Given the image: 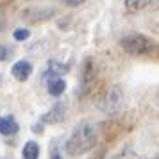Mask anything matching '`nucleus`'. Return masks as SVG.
<instances>
[{
    "mask_svg": "<svg viewBox=\"0 0 159 159\" xmlns=\"http://www.w3.org/2000/svg\"><path fill=\"white\" fill-rule=\"evenodd\" d=\"M97 141H98V132L95 129V125L82 122L72 130L70 138L66 139L65 150L68 156H80V154L95 148Z\"/></svg>",
    "mask_w": 159,
    "mask_h": 159,
    "instance_id": "nucleus-1",
    "label": "nucleus"
},
{
    "mask_svg": "<svg viewBox=\"0 0 159 159\" xmlns=\"http://www.w3.org/2000/svg\"><path fill=\"white\" fill-rule=\"evenodd\" d=\"M122 48L132 57L159 59V43L143 34H130L120 41Z\"/></svg>",
    "mask_w": 159,
    "mask_h": 159,
    "instance_id": "nucleus-2",
    "label": "nucleus"
},
{
    "mask_svg": "<svg viewBox=\"0 0 159 159\" xmlns=\"http://www.w3.org/2000/svg\"><path fill=\"white\" fill-rule=\"evenodd\" d=\"M123 100H125V98H123L122 88L111 86L107 91L97 100V107L100 109L102 113H106V115H115V113H118V111L123 107Z\"/></svg>",
    "mask_w": 159,
    "mask_h": 159,
    "instance_id": "nucleus-3",
    "label": "nucleus"
},
{
    "mask_svg": "<svg viewBox=\"0 0 159 159\" xmlns=\"http://www.w3.org/2000/svg\"><path fill=\"white\" fill-rule=\"evenodd\" d=\"M95 82V68H93V61L91 59H86L84 63V68H82V77H80V86L79 91L82 95L88 93L91 89V84Z\"/></svg>",
    "mask_w": 159,
    "mask_h": 159,
    "instance_id": "nucleus-4",
    "label": "nucleus"
},
{
    "mask_svg": "<svg viewBox=\"0 0 159 159\" xmlns=\"http://www.w3.org/2000/svg\"><path fill=\"white\" fill-rule=\"evenodd\" d=\"M54 16V9H25V13H23V18L30 23H36V22H41V20H48Z\"/></svg>",
    "mask_w": 159,
    "mask_h": 159,
    "instance_id": "nucleus-5",
    "label": "nucleus"
},
{
    "mask_svg": "<svg viewBox=\"0 0 159 159\" xmlns=\"http://www.w3.org/2000/svg\"><path fill=\"white\" fill-rule=\"evenodd\" d=\"M65 115H66V107H65V104H56L54 107L47 113V115H43V118H41V122L45 123H59V122H63L65 120Z\"/></svg>",
    "mask_w": 159,
    "mask_h": 159,
    "instance_id": "nucleus-6",
    "label": "nucleus"
},
{
    "mask_svg": "<svg viewBox=\"0 0 159 159\" xmlns=\"http://www.w3.org/2000/svg\"><path fill=\"white\" fill-rule=\"evenodd\" d=\"M11 72H13V77L18 80H27L30 77V73H32V65H30L29 61H16L13 68H11Z\"/></svg>",
    "mask_w": 159,
    "mask_h": 159,
    "instance_id": "nucleus-7",
    "label": "nucleus"
},
{
    "mask_svg": "<svg viewBox=\"0 0 159 159\" xmlns=\"http://www.w3.org/2000/svg\"><path fill=\"white\" fill-rule=\"evenodd\" d=\"M18 132V123L13 116H0V134L13 136Z\"/></svg>",
    "mask_w": 159,
    "mask_h": 159,
    "instance_id": "nucleus-8",
    "label": "nucleus"
},
{
    "mask_svg": "<svg viewBox=\"0 0 159 159\" xmlns=\"http://www.w3.org/2000/svg\"><path fill=\"white\" fill-rule=\"evenodd\" d=\"M47 89H48V93H50L52 97H59V95H63V91L66 89V82L63 79H59V77H54V79L48 80Z\"/></svg>",
    "mask_w": 159,
    "mask_h": 159,
    "instance_id": "nucleus-9",
    "label": "nucleus"
},
{
    "mask_svg": "<svg viewBox=\"0 0 159 159\" xmlns=\"http://www.w3.org/2000/svg\"><path fill=\"white\" fill-rule=\"evenodd\" d=\"M22 156H23V159H38V156H39V145L36 141H27L22 150Z\"/></svg>",
    "mask_w": 159,
    "mask_h": 159,
    "instance_id": "nucleus-10",
    "label": "nucleus"
},
{
    "mask_svg": "<svg viewBox=\"0 0 159 159\" xmlns=\"http://www.w3.org/2000/svg\"><path fill=\"white\" fill-rule=\"evenodd\" d=\"M148 2L150 0H125V7L129 13H138L148 6Z\"/></svg>",
    "mask_w": 159,
    "mask_h": 159,
    "instance_id": "nucleus-11",
    "label": "nucleus"
},
{
    "mask_svg": "<svg viewBox=\"0 0 159 159\" xmlns=\"http://www.w3.org/2000/svg\"><path fill=\"white\" fill-rule=\"evenodd\" d=\"M113 159H139L138 157V154L134 150H130V148H125L123 152H120L118 156H115Z\"/></svg>",
    "mask_w": 159,
    "mask_h": 159,
    "instance_id": "nucleus-12",
    "label": "nucleus"
},
{
    "mask_svg": "<svg viewBox=\"0 0 159 159\" xmlns=\"http://www.w3.org/2000/svg\"><path fill=\"white\" fill-rule=\"evenodd\" d=\"M29 36H30L29 29H16L15 30V39L16 41H25Z\"/></svg>",
    "mask_w": 159,
    "mask_h": 159,
    "instance_id": "nucleus-13",
    "label": "nucleus"
},
{
    "mask_svg": "<svg viewBox=\"0 0 159 159\" xmlns=\"http://www.w3.org/2000/svg\"><path fill=\"white\" fill-rule=\"evenodd\" d=\"M63 4H66V6H70V7H77V6H82L86 0H61Z\"/></svg>",
    "mask_w": 159,
    "mask_h": 159,
    "instance_id": "nucleus-14",
    "label": "nucleus"
},
{
    "mask_svg": "<svg viewBox=\"0 0 159 159\" xmlns=\"http://www.w3.org/2000/svg\"><path fill=\"white\" fill-rule=\"evenodd\" d=\"M6 59H9V48L0 45V61H6Z\"/></svg>",
    "mask_w": 159,
    "mask_h": 159,
    "instance_id": "nucleus-15",
    "label": "nucleus"
},
{
    "mask_svg": "<svg viewBox=\"0 0 159 159\" xmlns=\"http://www.w3.org/2000/svg\"><path fill=\"white\" fill-rule=\"evenodd\" d=\"M6 22H7V20H6V15H4V11L0 9V30L6 27Z\"/></svg>",
    "mask_w": 159,
    "mask_h": 159,
    "instance_id": "nucleus-16",
    "label": "nucleus"
},
{
    "mask_svg": "<svg viewBox=\"0 0 159 159\" xmlns=\"http://www.w3.org/2000/svg\"><path fill=\"white\" fill-rule=\"evenodd\" d=\"M50 159H63V157H61V154H59V150H57V148H52Z\"/></svg>",
    "mask_w": 159,
    "mask_h": 159,
    "instance_id": "nucleus-17",
    "label": "nucleus"
},
{
    "mask_svg": "<svg viewBox=\"0 0 159 159\" xmlns=\"http://www.w3.org/2000/svg\"><path fill=\"white\" fill-rule=\"evenodd\" d=\"M152 159H159V154H156V156H154V157H152Z\"/></svg>",
    "mask_w": 159,
    "mask_h": 159,
    "instance_id": "nucleus-18",
    "label": "nucleus"
}]
</instances>
